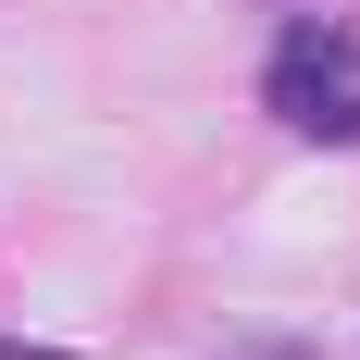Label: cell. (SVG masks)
<instances>
[{
	"instance_id": "cell-3",
	"label": "cell",
	"mask_w": 360,
	"mask_h": 360,
	"mask_svg": "<svg viewBox=\"0 0 360 360\" xmlns=\"http://www.w3.org/2000/svg\"><path fill=\"white\" fill-rule=\"evenodd\" d=\"M0 360H75V348H37V335H0Z\"/></svg>"
},
{
	"instance_id": "cell-1",
	"label": "cell",
	"mask_w": 360,
	"mask_h": 360,
	"mask_svg": "<svg viewBox=\"0 0 360 360\" xmlns=\"http://www.w3.org/2000/svg\"><path fill=\"white\" fill-rule=\"evenodd\" d=\"M261 112L311 149H360V13H286L261 50Z\"/></svg>"
},
{
	"instance_id": "cell-2",
	"label": "cell",
	"mask_w": 360,
	"mask_h": 360,
	"mask_svg": "<svg viewBox=\"0 0 360 360\" xmlns=\"http://www.w3.org/2000/svg\"><path fill=\"white\" fill-rule=\"evenodd\" d=\"M236 360H323V348H298V335H261V348H236Z\"/></svg>"
}]
</instances>
